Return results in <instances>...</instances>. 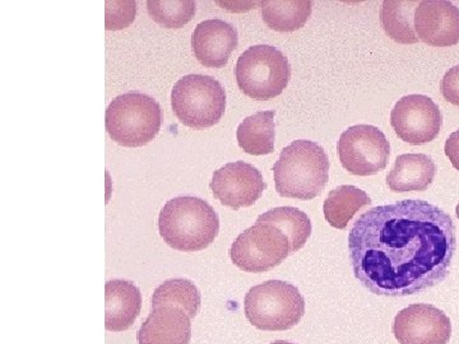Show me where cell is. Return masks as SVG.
Returning a JSON list of instances; mask_svg holds the SVG:
<instances>
[{"instance_id": "6da1fadb", "label": "cell", "mask_w": 459, "mask_h": 344, "mask_svg": "<svg viewBox=\"0 0 459 344\" xmlns=\"http://www.w3.org/2000/svg\"><path fill=\"white\" fill-rule=\"evenodd\" d=\"M457 249L452 217L425 201L379 205L362 213L349 234L356 280L371 294L406 297L439 285Z\"/></svg>"}, {"instance_id": "7a4b0ae2", "label": "cell", "mask_w": 459, "mask_h": 344, "mask_svg": "<svg viewBox=\"0 0 459 344\" xmlns=\"http://www.w3.org/2000/svg\"><path fill=\"white\" fill-rule=\"evenodd\" d=\"M159 231L172 249L201 252L219 235V214L204 199L190 195L174 198L160 212Z\"/></svg>"}, {"instance_id": "3957f363", "label": "cell", "mask_w": 459, "mask_h": 344, "mask_svg": "<svg viewBox=\"0 0 459 344\" xmlns=\"http://www.w3.org/2000/svg\"><path fill=\"white\" fill-rule=\"evenodd\" d=\"M277 193L283 198L310 201L320 195L329 179L327 153L313 141H294L273 166Z\"/></svg>"}, {"instance_id": "277c9868", "label": "cell", "mask_w": 459, "mask_h": 344, "mask_svg": "<svg viewBox=\"0 0 459 344\" xmlns=\"http://www.w3.org/2000/svg\"><path fill=\"white\" fill-rule=\"evenodd\" d=\"M107 131L123 147H143L155 140L162 124L159 102L140 92L117 96L107 110Z\"/></svg>"}, {"instance_id": "5b68a950", "label": "cell", "mask_w": 459, "mask_h": 344, "mask_svg": "<svg viewBox=\"0 0 459 344\" xmlns=\"http://www.w3.org/2000/svg\"><path fill=\"white\" fill-rule=\"evenodd\" d=\"M244 312L256 329L289 331L303 319L305 300L291 283L267 280L249 289L244 300Z\"/></svg>"}, {"instance_id": "8992f818", "label": "cell", "mask_w": 459, "mask_h": 344, "mask_svg": "<svg viewBox=\"0 0 459 344\" xmlns=\"http://www.w3.org/2000/svg\"><path fill=\"white\" fill-rule=\"evenodd\" d=\"M235 77L244 95L267 101L286 90L291 65L282 51L271 45H255L238 56Z\"/></svg>"}, {"instance_id": "52a82bcc", "label": "cell", "mask_w": 459, "mask_h": 344, "mask_svg": "<svg viewBox=\"0 0 459 344\" xmlns=\"http://www.w3.org/2000/svg\"><path fill=\"white\" fill-rule=\"evenodd\" d=\"M171 107L175 116L189 128H211L226 110V90L211 75L189 74L174 84Z\"/></svg>"}, {"instance_id": "ba28073f", "label": "cell", "mask_w": 459, "mask_h": 344, "mask_svg": "<svg viewBox=\"0 0 459 344\" xmlns=\"http://www.w3.org/2000/svg\"><path fill=\"white\" fill-rule=\"evenodd\" d=\"M291 254L289 237L271 223L256 222L238 235L230 249L232 262L247 273L273 270Z\"/></svg>"}, {"instance_id": "9c48e42d", "label": "cell", "mask_w": 459, "mask_h": 344, "mask_svg": "<svg viewBox=\"0 0 459 344\" xmlns=\"http://www.w3.org/2000/svg\"><path fill=\"white\" fill-rule=\"evenodd\" d=\"M338 155L344 170L356 176H370L388 165L391 144L379 128L360 124L341 134Z\"/></svg>"}, {"instance_id": "30bf717a", "label": "cell", "mask_w": 459, "mask_h": 344, "mask_svg": "<svg viewBox=\"0 0 459 344\" xmlns=\"http://www.w3.org/2000/svg\"><path fill=\"white\" fill-rule=\"evenodd\" d=\"M391 124L402 141L421 146L439 135L443 116L439 107L428 96L409 95L394 105Z\"/></svg>"}, {"instance_id": "8fae6325", "label": "cell", "mask_w": 459, "mask_h": 344, "mask_svg": "<svg viewBox=\"0 0 459 344\" xmlns=\"http://www.w3.org/2000/svg\"><path fill=\"white\" fill-rule=\"evenodd\" d=\"M210 188L217 201L238 211L255 204L267 185L255 166L246 161H235L213 172Z\"/></svg>"}, {"instance_id": "7c38bea8", "label": "cell", "mask_w": 459, "mask_h": 344, "mask_svg": "<svg viewBox=\"0 0 459 344\" xmlns=\"http://www.w3.org/2000/svg\"><path fill=\"white\" fill-rule=\"evenodd\" d=\"M394 334L400 344H448L451 320L431 305H411L395 316Z\"/></svg>"}, {"instance_id": "4fadbf2b", "label": "cell", "mask_w": 459, "mask_h": 344, "mask_svg": "<svg viewBox=\"0 0 459 344\" xmlns=\"http://www.w3.org/2000/svg\"><path fill=\"white\" fill-rule=\"evenodd\" d=\"M419 40L435 47H448L459 42V8L446 0L420 2L415 12Z\"/></svg>"}, {"instance_id": "5bb4252c", "label": "cell", "mask_w": 459, "mask_h": 344, "mask_svg": "<svg viewBox=\"0 0 459 344\" xmlns=\"http://www.w3.org/2000/svg\"><path fill=\"white\" fill-rule=\"evenodd\" d=\"M238 44L237 29L220 18L199 23L192 36L193 53L208 68H223L228 64Z\"/></svg>"}, {"instance_id": "9a60e30c", "label": "cell", "mask_w": 459, "mask_h": 344, "mask_svg": "<svg viewBox=\"0 0 459 344\" xmlns=\"http://www.w3.org/2000/svg\"><path fill=\"white\" fill-rule=\"evenodd\" d=\"M179 307L161 305L152 307L150 316L137 333L140 344H189L192 322Z\"/></svg>"}, {"instance_id": "2e32d148", "label": "cell", "mask_w": 459, "mask_h": 344, "mask_svg": "<svg viewBox=\"0 0 459 344\" xmlns=\"http://www.w3.org/2000/svg\"><path fill=\"white\" fill-rule=\"evenodd\" d=\"M105 327L110 331H128L141 314L140 289L129 280H113L105 286Z\"/></svg>"}, {"instance_id": "e0dca14e", "label": "cell", "mask_w": 459, "mask_h": 344, "mask_svg": "<svg viewBox=\"0 0 459 344\" xmlns=\"http://www.w3.org/2000/svg\"><path fill=\"white\" fill-rule=\"evenodd\" d=\"M437 175V165L422 153L401 155L386 176L389 189L395 193L425 192Z\"/></svg>"}, {"instance_id": "ac0fdd59", "label": "cell", "mask_w": 459, "mask_h": 344, "mask_svg": "<svg viewBox=\"0 0 459 344\" xmlns=\"http://www.w3.org/2000/svg\"><path fill=\"white\" fill-rule=\"evenodd\" d=\"M274 111H259L246 117L238 126V147L253 156L271 155L274 152Z\"/></svg>"}, {"instance_id": "d6986e66", "label": "cell", "mask_w": 459, "mask_h": 344, "mask_svg": "<svg viewBox=\"0 0 459 344\" xmlns=\"http://www.w3.org/2000/svg\"><path fill=\"white\" fill-rule=\"evenodd\" d=\"M418 2L385 0L380 11L383 30L392 40L398 44L412 45L419 42L415 30V12Z\"/></svg>"}, {"instance_id": "ffe728a7", "label": "cell", "mask_w": 459, "mask_h": 344, "mask_svg": "<svg viewBox=\"0 0 459 344\" xmlns=\"http://www.w3.org/2000/svg\"><path fill=\"white\" fill-rule=\"evenodd\" d=\"M371 204V199L364 190L353 185H341L329 192L323 212L332 228L344 229L355 214Z\"/></svg>"}, {"instance_id": "44dd1931", "label": "cell", "mask_w": 459, "mask_h": 344, "mask_svg": "<svg viewBox=\"0 0 459 344\" xmlns=\"http://www.w3.org/2000/svg\"><path fill=\"white\" fill-rule=\"evenodd\" d=\"M263 21L271 30L279 32H294L303 29L313 11L310 0L261 2Z\"/></svg>"}, {"instance_id": "7402d4cb", "label": "cell", "mask_w": 459, "mask_h": 344, "mask_svg": "<svg viewBox=\"0 0 459 344\" xmlns=\"http://www.w3.org/2000/svg\"><path fill=\"white\" fill-rule=\"evenodd\" d=\"M256 222L271 223L289 237L292 253L303 249L312 235V222L303 211L295 207H279L261 214Z\"/></svg>"}, {"instance_id": "603a6c76", "label": "cell", "mask_w": 459, "mask_h": 344, "mask_svg": "<svg viewBox=\"0 0 459 344\" xmlns=\"http://www.w3.org/2000/svg\"><path fill=\"white\" fill-rule=\"evenodd\" d=\"M201 303V294L197 286L186 279L166 280L157 287L152 297V307L161 305L179 307L188 314L190 319L197 316Z\"/></svg>"}, {"instance_id": "cb8c5ba5", "label": "cell", "mask_w": 459, "mask_h": 344, "mask_svg": "<svg viewBox=\"0 0 459 344\" xmlns=\"http://www.w3.org/2000/svg\"><path fill=\"white\" fill-rule=\"evenodd\" d=\"M193 0H148L147 11L151 18L166 29H181L188 25L195 14Z\"/></svg>"}, {"instance_id": "d4e9b609", "label": "cell", "mask_w": 459, "mask_h": 344, "mask_svg": "<svg viewBox=\"0 0 459 344\" xmlns=\"http://www.w3.org/2000/svg\"><path fill=\"white\" fill-rule=\"evenodd\" d=\"M107 5V30L117 31L131 25L137 13V3L132 2H113L105 3Z\"/></svg>"}, {"instance_id": "484cf974", "label": "cell", "mask_w": 459, "mask_h": 344, "mask_svg": "<svg viewBox=\"0 0 459 344\" xmlns=\"http://www.w3.org/2000/svg\"><path fill=\"white\" fill-rule=\"evenodd\" d=\"M440 90L446 101L459 107V65L453 66L446 72L440 84Z\"/></svg>"}, {"instance_id": "4316f807", "label": "cell", "mask_w": 459, "mask_h": 344, "mask_svg": "<svg viewBox=\"0 0 459 344\" xmlns=\"http://www.w3.org/2000/svg\"><path fill=\"white\" fill-rule=\"evenodd\" d=\"M444 150H446V156L448 157L453 168L459 171V129L449 135Z\"/></svg>"}, {"instance_id": "83f0119b", "label": "cell", "mask_w": 459, "mask_h": 344, "mask_svg": "<svg viewBox=\"0 0 459 344\" xmlns=\"http://www.w3.org/2000/svg\"><path fill=\"white\" fill-rule=\"evenodd\" d=\"M271 344H295V343L286 342V340H276V342H273Z\"/></svg>"}, {"instance_id": "f1b7e54d", "label": "cell", "mask_w": 459, "mask_h": 344, "mask_svg": "<svg viewBox=\"0 0 459 344\" xmlns=\"http://www.w3.org/2000/svg\"><path fill=\"white\" fill-rule=\"evenodd\" d=\"M455 214H457V217L459 219V203L457 204V207H455Z\"/></svg>"}]
</instances>
